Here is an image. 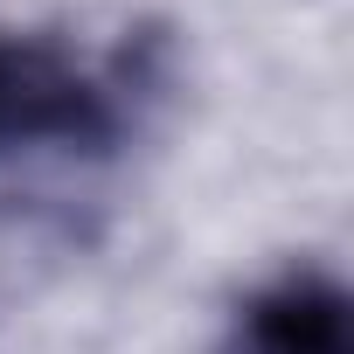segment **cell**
<instances>
[{
  "label": "cell",
  "mask_w": 354,
  "mask_h": 354,
  "mask_svg": "<svg viewBox=\"0 0 354 354\" xmlns=\"http://www.w3.org/2000/svg\"><path fill=\"white\" fill-rule=\"evenodd\" d=\"M111 125L104 91L49 49L0 42V146L21 139H97Z\"/></svg>",
  "instance_id": "6da1fadb"
}]
</instances>
